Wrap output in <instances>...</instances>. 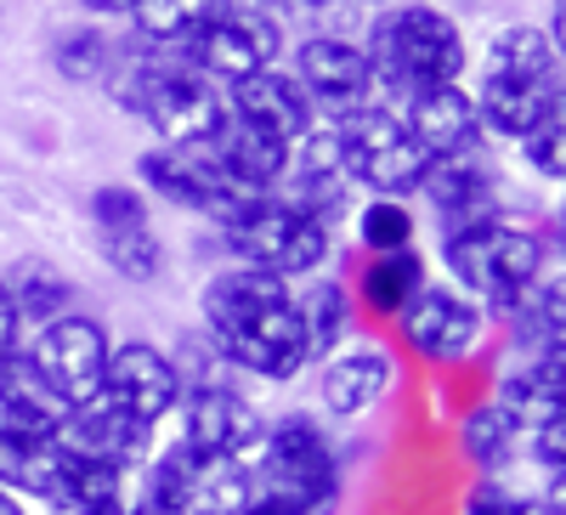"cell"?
<instances>
[{"label": "cell", "mask_w": 566, "mask_h": 515, "mask_svg": "<svg viewBox=\"0 0 566 515\" xmlns=\"http://www.w3.org/2000/svg\"><path fill=\"white\" fill-rule=\"evenodd\" d=\"M442 266L453 272L459 295H470L488 317L510 323L544 284V239L527 221H510L499 210L488 221L442 232Z\"/></svg>", "instance_id": "obj_1"}, {"label": "cell", "mask_w": 566, "mask_h": 515, "mask_svg": "<svg viewBox=\"0 0 566 515\" xmlns=\"http://www.w3.org/2000/svg\"><path fill=\"white\" fill-rule=\"evenodd\" d=\"M368 69L374 85L391 91V97H413V91L431 85H459L470 52H464V29L442 12L424 7V0H397L391 12H380L368 23Z\"/></svg>", "instance_id": "obj_2"}, {"label": "cell", "mask_w": 566, "mask_h": 515, "mask_svg": "<svg viewBox=\"0 0 566 515\" xmlns=\"http://www.w3.org/2000/svg\"><path fill=\"white\" fill-rule=\"evenodd\" d=\"M255 498L283 504L295 515H328L340 498V453L312 413H283L261 425L255 442Z\"/></svg>", "instance_id": "obj_3"}, {"label": "cell", "mask_w": 566, "mask_h": 515, "mask_svg": "<svg viewBox=\"0 0 566 515\" xmlns=\"http://www.w3.org/2000/svg\"><path fill=\"white\" fill-rule=\"evenodd\" d=\"M221 239L244 266H266L283 284H306L335 255V232L312 216H301L295 204H283L277 193H261L232 221H221Z\"/></svg>", "instance_id": "obj_4"}, {"label": "cell", "mask_w": 566, "mask_h": 515, "mask_svg": "<svg viewBox=\"0 0 566 515\" xmlns=\"http://www.w3.org/2000/svg\"><path fill=\"white\" fill-rule=\"evenodd\" d=\"M328 130H335V154H340V170H346L352 187H368L374 199H402V204L419 193L424 165L431 159L419 154L402 114L374 103V108H363L352 119H335Z\"/></svg>", "instance_id": "obj_5"}, {"label": "cell", "mask_w": 566, "mask_h": 515, "mask_svg": "<svg viewBox=\"0 0 566 515\" xmlns=\"http://www.w3.org/2000/svg\"><path fill=\"white\" fill-rule=\"evenodd\" d=\"M148 498L176 504L181 515H244L255 504V476L250 459H205L193 448L170 442L165 453H154L148 464Z\"/></svg>", "instance_id": "obj_6"}, {"label": "cell", "mask_w": 566, "mask_h": 515, "mask_svg": "<svg viewBox=\"0 0 566 515\" xmlns=\"http://www.w3.org/2000/svg\"><path fill=\"white\" fill-rule=\"evenodd\" d=\"M136 181L148 187L154 199L176 204V210L210 216L216 227L232 221L250 199H261V193H244V187L227 176V165H221V154L210 143H193V148H165L159 143V148H148L136 159Z\"/></svg>", "instance_id": "obj_7"}, {"label": "cell", "mask_w": 566, "mask_h": 515, "mask_svg": "<svg viewBox=\"0 0 566 515\" xmlns=\"http://www.w3.org/2000/svg\"><path fill=\"white\" fill-rule=\"evenodd\" d=\"M108 351H114V335L103 329L97 317L85 312H69V317H52L40 323V335L23 346V357L34 362V374L63 408H80L91 397H103V374H108Z\"/></svg>", "instance_id": "obj_8"}, {"label": "cell", "mask_w": 566, "mask_h": 515, "mask_svg": "<svg viewBox=\"0 0 566 515\" xmlns=\"http://www.w3.org/2000/svg\"><path fill=\"white\" fill-rule=\"evenodd\" d=\"M277 45H283V29L266 7H244V0H232V7L221 18H210L193 40L181 45V63L205 74L210 85H239L261 69H272L277 57Z\"/></svg>", "instance_id": "obj_9"}, {"label": "cell", "mask_w": 566, "mask_h": 515, "mask_svg": "<svg viewBox=\"0 0 566 515\" xmlns=\"http://www.w3.org/2000/svg\"><path fill=\"white\" fill-rule=\"evenodd\" d=\"M295 80L306 91L312 114H328V119H352L374 108V91H380L363 40H340V34H306L295 45Z\"/></svg>", "instance_id": "obj_10"}, {"label": "cell", "mask_w": 566, "mask_h": 515, "mask_svg": "<svg viewBox=\"0 0 566 515\" xmlns=\"http://www.w3.org/2000/svg\"><path fill=\"white\" fill-rule=\"evenodd\" d=\"M397 329H402V346L424 362H464L488 335V312L470 295H459L453 284H424L402 306Z\"/></svg>", "instance_id": "obj_11"}, {"label": "cell", "mask_w": 566, "mask_h": 515, "mask_svg": "<svg viewBox=\"0 0 566 515\" xmlns=\"http://www.w3.org/2000/svg\"><path fill=\"white\" fill-rule=\"evenodd\" d=\"M57 442H63L74 459L108 464V471H125V476H136L142 464L154 459V425L130 419V413L114 408L108 397H91V402L69 408L63 425H57Z\"/></svg>", "instance_id": "obj_12"}, {"label": "cell", "mask_w": 566, "mask_h": 515, "mask_svg": "<svg viewBox=\"0 0 566 515\" xmlns=\"http://www.w3.org/2000/svg\"><path fill=\"white\" fill-rule=\"evenodd\" d=\"M103 397L114 408H125L130 419H142V425L170 419L176 402H181V380H176L170 351L154 346V340H114L108 374H103Z\"/></svg>", "instance_id": "obj_13"}, {"label": "cell", "mask_w": 566, "mask_h": 515, "mask_svg": "<svg viewBox=\"0 0 566 515\" xmlns=\"http://www.w3.org/2000/svg\"><path fill=\"white\" fill-rule=\"evenodd\" d=\"M181 448L205 459H244L261 442V408L239 386H210V391H181Z\"/></svg>", "instance_id": "obj_14"}, {"label": "cell", "mask_w": 566, "mask_h": 515, "mask_svg": "<svg viewBox=\"0 0 566 515\" xmlns=\"http://www.w3.org/2000/svg\"><path fill=\"white\" fill-rule=\"evenodd\" d=\"M216 346H221V357H227L232 368L255 374V380H272V386L301 380V368L312 362V351H306V329H301V317H295V301L261 312L255 323H244V329L221 335Z\"/></svg>", "instance_id": "obj_15"}, {"label": "cell", "mask_w": 566, "mask_h": 515, "mask_svg": "<svg viewBox=\"0 0 566 515\" xmlns=\"http://www.w3.org/2000/svg\"><path fill=\"white\" fill-rule=\"evenodd\" d=\"M397 386V362L386 346L374 340H346L340 351L323 357V374H317V397L335 419H363L386 402V391Z\"/></svg>", "instance_id": "obj_16"}, {"label": "cell", "mask_w": 566, "mask_h": 515, "mask_svg": "<svg viewBox=\"0 0 566 515\" xmlns=\"http://www.w3.org/2000/svg\"><path fill=\"white\" fill-rule=\"evenodd\" d=\"M290 301H295V284H283V277L266 272V266L232 261V266H221L210 284H205L199 317H205V335L221 340V335H232V329H244V323H255L261 312L290 306Z\"/></svg>", "instance_id": "obj_17"}, {"label": "cell", "mask_w": 566, "mask_h": 515, "mask_svg": "<svg viewBox=\"0 0 566 515\" xmlns=\"http://www.w3.org/2000/svg\"><path fill=\"white\" fill-rule=\"evenodd\" d=\"M227 114L255 125V130H266V136H277V143H290V148L306 143L312 119H317L312 103H306V91H301V80L283 74V69H261V74L239 80L227 91Z\"/></svg>", "instance_id": "obj_18"}, {"label": "cell", "mask_w": 566, "mask_h": 515, "mask_svg": "<svg viewBox=\"0 0 566 515\" xmlns=\"http://www.w3.org/2000/svg\"><path fill=\"white\" fill-rule=\"evenodd\" d=\"M408 136L419 143L424 159H470L482 143V119L464 85H431L408 97Z\"/></svg>", "instance_id": "obj_19"}, {"label": "cell", "mask_w": 566, "mask_h": 515, "mask_svg": "<svg viewBox=\"0 0 566 515\" xmlns=\"http://www.w3.org/2000/svg\"><path fill=\"white\" fill-rule=\"evenodd\" d=\"M290 187H283V204H295L301 216H312V221H335L340 210H346V199H352V181H346V170H340V154H335V130H312L306 143L295 148V159H290V176H283Z\"/></svg>", "instance_id": "obj_20"}, {"label": "cell", "mask_w": 566, "mask_h": 515, "mask_svg": "<svg viewBox=\"0 0 566 515\" xmlns=\"http://www.w3.org/2000/svg\"><path fill=\"white\" fill-rule=\"evenodd\" d=\"M419 199L437 210L442 232H453V227L499 216V181L476 165V154L470 159H431L424 165V181H419Z\"/></svg>", "instance_id": "obj_21"}, {"label": "cell", "mask_w": 566, "mask_h": 515, "mask_svg": "<svg viewBox=\"0 0 566 515\" xmlns=\"http://www.w3.org/2000/svg\"><path fill=\"white\" fill-rule=\"evenodd\" d=\"M470 103H476L482 130L522 143L544 114L560 108V80H515V74H488L482 69V85L470 91Z\"/></svg>", "instance_id": "obj_22"}, {"label": "cell", "mask_w": 566, "mask_h": 515, "mask_svg": "<svg viewBox=\"0 0 566 515\" xmlns=\"http://www.w3.org/2000/svg\"><path fill=\"white\" fill-rule=\"evenodd\" d=\"M210 148L221 154V165H227V176L244 187V193H277V181L290 176V159H295V148L290 143H277V136H266V130H255V125H244V119H221V130L210 136Z\"/></svg>", "instance_id": "obj_23"}, {"label": "cell", "mask_w": 566, "mask_h": 515, "mask_svg": "<svg viewBox=\"0 0 566 515\" xmlns=\"http://www.w3.org/2000/svg\"><path fill=\"white\" fill-rule=\"evenodd\" d=\"M74 453L45 437V431H7L0 425V487L23 493V498H52L57 482L69 476Z\"/></svg>", "instance_id": "obj_24"}, {"label": "cell", "mask_w": 566, "mask_h": 515, "mask_svg": "<svg viewBox=\"0 0 566 515\" xmlns=\"http://www.w3.org/2000/svg\"><path fill=\"white\" fill-rule=\"evenodd\" d=\"M63 413L69 408L52 397V386L40 380L23 351L0 357V425H7V431H45V437H57Z\"/></svg>", "instance_id": "obj_25"}, {"label": "cell", "mask_w": 566, "mask_h": 515, "mask_svg": "<svg viewBox=\"0 0 566 515\" xmlns=\"http://www.w3.org/2000/svg\"><path fill=\"white\" fill-rule=\"evenodd\" d=\"M295 317H301V329H306L312 362H323L328 351H340L352 340L357 306H352V290L335 284V277H306V284L295 290Z\"/></svg>", "instance_id": "obj_26"}, {"label": "cell", "mask_w": 566, "mask_h": 515, "mask_svg": "<svg viewBox=\"0 0 566 515\" xmlns=\"http://www.w3.org/2000/svg\"><path fill=\"white\" fill-rule=\"evenodd\" d=\"M45 504H52V515H130L136 509V476L74 459L69 476L57 482V493Z\"/></svg>", "instance_id": "obj_27"}, {"label": "cell", "mask_w": 566, "mask_h": 515, "mask_svg": "<svg viewBox=\"0 0 566 515\" xmlns=\"http://www.w3.org/2000/svg\"><path fill=\"white\" fill-rule=\"evenodd\" d=\"M560 351H544V357H533V368H522V374H510V380L499 386V408H504V419L515 431H538V425H549V419H560Z\"/></svg>", "instance_id": "obj_28"}, {"label": "cell", "mask_w": 566, "mask_h": 515, "mask_svg": "<svg viewBox=\"0 0 566 515\" xmlns=\"http://www.w3.org/2000/svg\"><path fill=\"white\" fill-rule=\"evenodd\" d=\"M232 0H136L130 7V23H136V40L148 52H170L181 57V45L193 40L210 18H221Z\"/></svg>", "instance_id": "obj_29"}, {"label": "cell", "mask_w": 566, "mask_h": 515, "mask_svg": "<svg viewBox=\"0 0 566 515\" xmlns=\"http://www.w3.org/2000/svg\"><path fill=\"white\" fill-rule=\"evenodd\" d=\"M424 290V255L419 250H391V255H368L357 277V301L374 317H402V306Z\"/></svg>", "instance_id": "obj_30"}, {"label": "cell", "mask_w": 566, "mask_h": 515, "mask_svg": "<svg viewBox=\"0 0 566 515\" xmlns=\"http://www.w3.org/2000/svg\"><path fill=\"white\" fill-rule=\"evenodd\" d=\"M488 74H515V80H560V45L533 29V23H510L488 40Z\"/></svg>", "instance_id": "obj_31"}, {"label": "cell", "mask_w": 566, "mask_h": 515, "mask_svg": "<svg viewBox=\"0 0 566 515\" xmlns=\"http://www.w3.org/2000/svg\"><path fill=\"white\" fill-rule=\"evenodd\" d=\"M7 277V290L23 312V323H52V317H69L74 312V284L52 266V261H18L12 272H0Z\"/></svg>", "instance_id": "obj_32"}, {"label": "cell", "mask_w": 566, "mask_h": 515, "mask_svg": "<svg viewBox=\"0 0 566 515\" xmlns=\"http://www.w3.org/2000/svg\"><path fill=\"white\" fill-rule=\"evenodd\" d=\"M97 255L125 277V284H154V277L165 272V244L154 227H136V232H108V239H97Z\"/></svg>", "instance_id": "obj_33"}, {"label": "cell", "mask_w": 566, "mask_h": 515, "mask_svg": "<svg viewBox=\"0 0 566 515\" xmlns=\"http://www.w3.org/2000/svg\"><path fill=\"white\" fill-rule=\"evenodd\" d=\"M515 431L510 419H504V408L499 402H482L476 413H464V425H459V442H464V453L482 464V471H504L510 464V453H515Z\"/></svg>", "instance_id": "obj_34"}, {"label": "cell", "mask_w": 566, "mask_h": 515, "mask_svg": "<svg viewBox=\"0 0 566 515\" xmlns=\"http://www.w3.org/2000/svg\"><path fill=\"white\" fill-rule=\"evenodd\" d=\"M413 210L402 199H368L357 210V244L368 255H391V250H413Z\"/></svg>", "instance_id": "obj_35"}, {"label": "cell", "mask_w": 566, "mask_h": 515, "mask_svg": "<svg viewBox=\"0 0 566 515\" xmlns=\"http://www.w3.org/2000/svg\"><path fill=\"white\" fill-rule=\"evenodd\" d=\"M52 63H57V74L63 80H74V85H91V80H103L108 74V63H114V40L103 34V29H69L57 45H52Z\"/></svg>", "instance_id": "obj_36"}, {"label": "cell", "mask_w": 566, "mask_h": 515, "mask_svg": "<svg viewBox=\"0 0 566 515\" xmlns=\"http://www.w3.org/2000/svg\"><path fill=\"white\" fill-rule=\"evenodd\" d=\"M91 227H97V239L148 227V193L130 187V181H103L97 193H91Z\"/></svg>", "instance_id": "obj_37"}, {"label": "cell", "mask_w": 566, "mask_h": 515, "mask_svg": "<svg viewBox=\"0 0 566 515\" xmlns=\"http://www.w3.org/2000/svg\"><path fill=\"white\" fill-rule=\"evenodd\" d=\"M181 391H210V386H232V362L221 357V346L210 335H181V346L170 351Z\"/></svg>", "instance_id": "obj_38"}, {"label": "cell", "mask_w": 566, "mask_h": 515, "mask_svg": "<svg viewBox=\"0 0 566 515\" xmlns=\"http://www.w3.org/2000/svg\"><path fill=\"white\" fill-rule=\"evenodd\" d=\"M522 159H527L544 181H560V176H566V119H560V108L544 114V119L522 136Z\"/></svg>", "instance_id": "obj_39"}, {"label": "cell", "mask_w": 566, "mask_h": 515, "mask_svg": "<svg viewBox=\"0 0 566 515\" xmlns=\"http://www.w3.org/2000/svg\"><path fill=\"white\" fill-rule=\"evenodd\" d=\"M295 7L306 12L312 34H340V40H352L357 23H363V7H368V0H295Z\"/></svg>", "instance_id": "obj_40"}, {"label": "cell", "mask_w": 566, "mask_h": 515, "mask_svg": "<svg viewBox=\"0 0 566 515\" xmlns=\"http://www.w3.org/2000/svg\"><path fill=\"white\" fill-rule=\"evenodd\" d=\"M464 515H560V504H538V498H522V493H504V487H482L476 498L464 504Z\"/></svg>", "instance_id": "obj_41"}, {"label": "cell", "mask_w": 566, "mask_h": 515, "mask_svg": "<svg viewBox=\"0 0 566 515\" xmlns=\"http://www.w3.org/2000/svg\"><path fill=\"white\" fill-rule=\"evenodd\" d=\"M560 453H566V419H549L533 431V459L549 464V476H560Z\"/></svg>", "instance_id": "obj_42"}, {"label": "cell", "mask_w": 566, "mask_h": 515, "mask_svg": "<svg viewBox=\"0 0 566 515\" xmlns=\"http://www.w3.org/2000/svg\"><path fill=\"white\" fill-rule=\"evenodd\" d=\"M7 351H23V312L7 290V277H0V357Z\"/></svg>", "instance_id": "obj_43"}, {"label": "cell", "mask_w": 566, "mask_h": 515, "mask_svg": "<svg viewBox=\"0 0 566 515\" xmlns=\"http://www.w3.org/2000/svg\"><path fill=\"white\" fill-rule=\"evenodd\" d=\"M80 7H85V12H103V18H119V12L130 18V7H136V0H80Z\"/></svg>", "instance_id": "obj_44"}, {"label": "cell", "mask_w": 566, "mask_h": 515, "mask_svg": "<svg viewBox=\"0 0 566 515\" xmlns=\"http://www.w3.org/2000/svg\"><path fill=\"white\" fill-rule=\"evenodd\" d=\"M130 515H181L176 504H165V498H148V493H136V509Z\"/></svg>", "instance_id": "obj_45"}, {"label": "cell", "mask_w": 566, "mask_h": 515, "mask_svg": "<svg viewBox=\"0 0 566 515\" xmlns=\"http://www.w3.org/2000/svg\"><path fill=\"white\" fill-rule=\"evenodd\" d=\"M0 515H29V509H23V498H18V493L0 487Z\"/></svg>", "instance_id": "obj_46"}, {"label": "cell", "mask_w": 566, "mask_h": 515, "mask_svg": "<svg viewBox=\"0 0 566 515\" xmlns=\"http://www.w3.org/2000/svg\"><path fill=\"white\" fill-rule=\"evenodd\" d=\"M244 515H295V509H283V504H266V498H255Z\"/></svg>", "instance_id": "obj_47"}]
</instances>
